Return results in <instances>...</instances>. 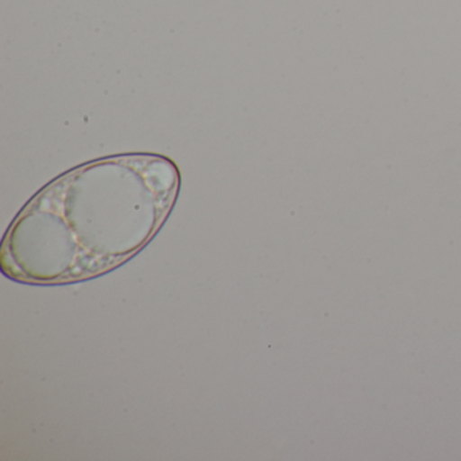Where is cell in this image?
Returning <instances> with one entry per match:
<instances>
[{
	"label": "cell",
	"instance_id": "obj_1",
	"mask_svg": "<svg viewBox=\"0 0 461 461\" xmlns=\"http://www.w3.org/2000/svg\"><path fill=\"white\" fill-rule=\"evenodd\" d=\"M176 163L123 153L64 172L23 207L5 234L0 268L25 285L85 282L141 252L176 203Z\"/></svg>",
	"mask_w": 461,
	"mask_h": 461
}]
</instances>
